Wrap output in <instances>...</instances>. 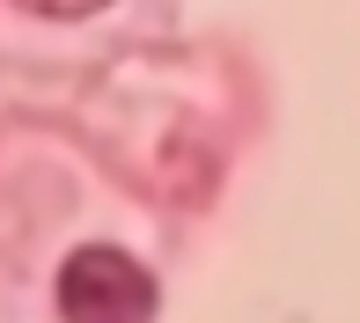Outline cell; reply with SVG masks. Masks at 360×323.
I'll return each mask as SVG.
<instances>
[{
    "label": "cell",
    "instance_id": "cell-1",
    "mask_svg": "<svg viewBox=\"0 0 360 323\" xmlns=\"http://www.w3.org/2000/svg\"><path fill=\"white\" fill-rule=\"evenodd\" d=\"M52 301H59V323H155L162 286L133 250L81 242V250H67V265H59Z\"/></svg>",
    "mask_w": 360,
    "mask_h": 323
},
{
    "label": "cell",
    "instance_id": "cell-2",
    "mask_svg": "<svg viewBox=\"0 0 360 323\" xmlns=\"http://www.w3.org/2000/svg\"><path fill=\"white\" fill-rule=\"evenodd\" d=\"M22 15H44V22H81V15H103L118 0H15Z\"/></svg>",
    "mask_w": 360,
    "mask_h": 323
}]
</instances>
